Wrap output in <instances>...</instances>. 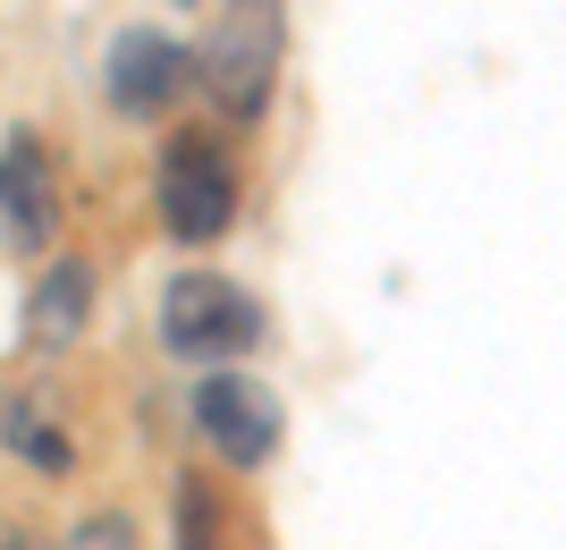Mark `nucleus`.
<instances>
[{
    "label": "nucleus",
    "instance_id": "423d86ee",
    "mask_svg": "<svg viewBox=\"0 0 566 550\" xmlns=\"http://www.w3.org/2000/svg\"><path fill=\"white\" fill-rule=\"evenodd\" d=\"M51 229H60V195H51L43 144L9 136L0 144V246H9V255H43Z\"/></svg>",
    "mask_w": 566,
    "mask_h": 550
},
{
    "label": "nucleus",
    "instance_id": "7ed1b4c3",
    "mask_svg": "<svg viewBox=\"0 0 566 550\" xmlns=\"http://www.w3.org/2000/svg\"><path fill=\"white\" fill-rule=\"evenodd\" d=\"M237 162L220 153L212 136H169L161 144V169H153V204H161V229L187 246H212L229 238L237 220Z\"/></svg>",
    "mask_w": 566,
    "mask_h": 550
},
{
    "label": "nucleus",
    "instance_id": "0eeeda50",
    "mask_svg": "<svg viewBox=\"0 0 566 550\" xmlns=\"http://www.w3.org/2000/svg\"><path fill=\"white\" fill-rule=\"evenodd\" d=\"M85 322H94V263H85V255H60L43 280L25 288V347H34V356H60V347L85 339Z\"/></svg>",
    "mask_w": 566,
    "mask_h": 550
},
{
    "label": "nucleus",
    "instance_id": "20e7f679",
    "mask_svg": "<svg viewBox=\"0 0 566 550\" xmlns=\"http://www.w3.org/2000/svg\"><path fill=\"white\" fill-rule=\"evenodd\" d=\"M195 432L212 440L229 466H262L280 449V398L254 373H203L195 382Z\"/></svg>",
    "mask_w": 566,
    "mask_h": 550
},
{
    "label": "nucleus",
    "instance_id": "f03ea898",
    "mask_svg": "<svg viewBox=\"0 0 566 550\" xmlns=\"http://www.w3.org/2000/svg\"><path fill=\"white\" fill-rule=\"evenodd\" d=\"M161 347L178 364H237L245 347H262V305L229 271H178L161 288Z\"/></svg>",
    "mask_w": 566,
    "mask_h": 550
},
{
    "label": "nucleus",
    "instance_id": "6e6552de",
    "mask_svg": "<svg viewBox=\"0 0 566 550\" xmlns=\"http://www.w3.org/2000/svg\"><path fill=\"white\" fill-rule=\"evenodd\" d=\"M0 440H9V449H18L34 475H69V466H76V440L51 424L34 398H9V407H0Z\"/></svg>",
    "mask_w": 566,
    "mask_h": 550
},
{
    "label": "nucleus",
    "instance_id": "f8f14e48",
    "mask_svg": "<svg viewBox=\"0 0 566 550\" xmlns=\"http://www.w3.org/2000/svg\"><path fill=\"white\" fill-rule=\"evenodd\" d=\"M178 9H195V0H178Z\"/></svg>",
    "mask_w": 566,
    "mask_h": 550
},
{
    "label": "nucleus",
    "instance_id": "9b49d317",
    "mask_svg": "<svg viewBox=\"0 0 566 550\" xmlns=\"http://www.w3.org/2000/svg\"><path fill=\"white\" fill-rule=\"evenodd\" d=\"M0 550H34V533H25L18 517H0Z\"/></svg>",
    "mask_w": 566,
    "mask_h": 550
},
{
    "label": "nucleus",
    "instance_id": "9d476101",
    "mask_svg": "<svg viewBox=\"0 0 566 550\" xmlns=\"http://www.w3.org/2000/svg\"><path fill=\"white\" fill-rule=\"evenodd\" d=\"M178 550H220V517H212V491L203 482H178Z\"/></svg>",
    "mask_w": 566,
    "mask_h": 550
},
{
    "label": "nucleus",
    "instance_id": "f257e3e1",
    "mask_svg": "<svg viewBox=\"0 0 566 550\" xmlns=\"http://www.w3.org/2000/svg\"><path fill=\"white\" fill-rule=\"evenodd\" d=\"M280 51H287L280 0H220V18L203 25V43H195V85H203V102H212L229 127H245V120L271 111Z\"/></svg>",
    "mask_w": 566,
    "mask_h": 550
},
{
    "label": "nucleus",
    "instance_id": "39448f33",
    "mask_svg": "<svg viewBox=\"0 0 566 550\" xmlns=\"http://www.w3.org/2000/svg\"><path fill=\"white\" fill-rule=\"evenodd\" d=\"M102 76H111V102L127 111V120H161L169 102L187 94V43H169L161 25H118L111 51H102Z\"/></svg>",
    "mask_w": 566,
    "mask_h": 550
},
{
    "label": "nucleus",
    "instance_id": "1a4fd4ad",
    "mask_svg": "<svg viewBox=\"0 0 566 550\" xmlns=\"http://www.w3.org/2000/svg\"><path fill=\"white\" fill-rule=\"evenodd\" d=\"M60 550H136V517L127 508H94V517H76L60 533Z\"/></svg>",
    "mask_w": 566,
    "mask_h": 550
}]
</instances>
